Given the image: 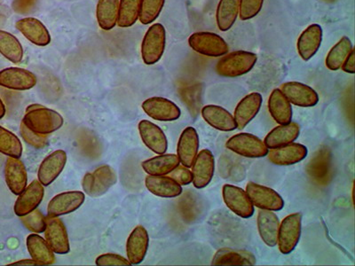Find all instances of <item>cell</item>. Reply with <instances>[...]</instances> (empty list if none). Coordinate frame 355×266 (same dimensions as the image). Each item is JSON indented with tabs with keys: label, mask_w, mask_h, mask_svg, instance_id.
Listing matches in <instances>:
<instances>
[{
	"label": "cell",
	"mask_w": 355,
	"mask_h": 266,
	"mask_svg": "<svg viewBox=\"0 0 355 266\" xmlns=\"http://www.w3.org/2000/svg\"><path fill=\"white\" fill-rule=\"evenodd\" d=\"M21 123L37 134L47 136L61 129L64 119L57 111L40 105L27 110Z\"/></svg>",
	"instance_id": "cell-1"
},
{
	"label": "cell",
	"mask_w": 355,
	"mask_h": 266,
	"mask_svg": "<svg viewBox=\"0 0 355 266\" xmlns=\"http://www.w3.org/2000/svg\"><path fill=\"white\" fill-rule=\"evenodd\" d=\"M258 56L247 51H236L222 56L216 66V72L224 78H239L254 68Z\"/></svg>",
	"instance_id": "cell-2"
},
{
	"label": "cell",
	"mask_w": 355,
	"mask_h": 266,
	"mask_svg": "<svg viewBox=\"0 0 355 266\" xmlns=\"http://www.w3.org/2000/svg\"><path fill=\"white\" fill-rule=\"evenodd\" d=\"M166 31L161 24L148 28L141 43V57L146 65H154L160 61L166 49Z\"/></svg>",
	"instance_id": "cell-3"
},
{
	"label": "cell",
	"mask_w": 355,
	"mask_h": 266,
	"mask_svg": "<svg viewBox=\"0 0 355 266\" xmlns=\"http://www.w3.org/2000/svg\"><path fill=\"white\" fill-rule=\"evenodd\" d=\"M302 231V215L297 212L288 215L279 227L277 245L282 254L288 255L300 242Z\"/></svg>",
	"instance_id": "cell-4"
},
{
	"label": "cell",
	"mask_w": 355,
	"mask_h": 266,
	"mask_svg": "<svg viewBox=\"0 0 355 266\" xmlns=\"http://www.w3.org/2000/svg\"><path fill=\"white\" fill-rule=\"evenodd\" d=\"M226 148L234 154L246 158L265 157L269 151L264 141L246 132L239 133L227 139Z\"/></svg>",
	"instance_id": "cell-5"
},
{
	"label": "cell",
	"mask_w": 355,
	"mask_h": 266,
	"mask_svg": "<svg viewBox=\"0 0 355 266\" xmlns=\"http://www.w3.org/2000/svg\"><path fill=\"white\" fill-rule=\"evenodd\" d=\"M116 174L113 168L103 166L94 172L85 174L82 186L85 194L91 197H99L105 195L116 183Z\"/></svg>",
	"instance_id": "cell-6"
},
{
	"label": "cell",
	"mask_w": 355,
	"mask_h": 266,
	"mask_svg": "<svg viewBox=\"0 0 355 266\" xmlns=\"http://www.w3.org/2000/svg\"><path fill=\"white\" fill-rule=\"evenodd\" d=\"M189 46L199 55L222 57L230 51L227 43L220 36L212 33H193L189 39Z\"/></svg>",
	"instance_id": "cell-7"
},
{
	"label": "cell",
	"mask_w": 355,
	"mask_h": 266,
	"mask_svg": "<svg viewBox=\"0 0 355 266\" xmlns=\"http://www.w3.org/2000/svg\"><path fill=\"white\" fill-rule=\"evenodd\" d=\"M250 202L259 210L280 211L284 208L283 197L274 189L254 182L247 184L246 190Z\"/></svg>",
	"instance_id": "cell-8"
},
{
	"label": "cell",
	"mask_w": 355,
	"mask_h": 266,
	"mask_svg": "<svg viewBox=\"0 0 355 266\" xmlns=\"http://www.w3.org/2000/svg\"><path fill=\"white\" fill-rule=\"evenodd\" d=\"M222 197L227 207L236 216L250 218L254 215V206L250 202L245 190L239 186L226 184L222 188Z\"/></svg>",
	"instance_id": "cell-9"
},
{
	"label": "cell",
	"mask_w": 355,
	"mask_h": 266,
	"mask_svg": "<svg viewBox=\"0 0 355 266\" xmlns=\"http://www.w3.org/2000/svg\"><path fill=\"white\" fill-rule=\"evenodd\" d=\"M46 220L44 240L55 254H68L71 251V244L64 223L59 218L47 216Z\"/></svg>",
	"instance_id": "cell-10"
},
{
	"label": "cell",
	"mask_w": 355,
	"mask_h": 266,
	"mask_svg": "<svg viewBox=\"0 0 355 266\" xmlns=\"http://www.w3.org/2000/svg\"><path fill=\"white\" fill-rule=\"evenodd\" d=\"M142 109L150 118L160 122L176 121L182 111L172 100L163 97H152L142 103Z\"/></svg>",
	"instance_id": "cell-11"
},
{
	"label": "cell",
	"mask_w": 355,
	"mask_h": 266,
	"mask_svg": "<svg viewBox=\"0 0 355 266\" xmlns=\"http://www.w3.org/2000/svg\"><path fill=\"white\" fill-rule=\"evenodd\" d=\"M36 75L27 69L10 66L0 71V87L15 91H28L36 87Z\"/></svg>",
	"instance_id": "cell-12"
},
{
	"label": "cell",
	"mask_w": 355,
	"mask_h": 266,
	"mask_svg": "<svg viewBox=\"0 0 355 266\" xmlns=\"http://www.w3.org/2000/svg\"><path fill=\"white\" fill-rule=\"evenodd\" d=\"M85 195L80 191L63 192L49 202L47 213L49 217L59 218L72 213L83 205Z\"/></svg>",
	"instance_id": "cell-13"
},
{
	"label": "cell",
	"mask_w": 355,
	"mask_h": 266,
	"mask_svg": "<svg viewBox=\"0 0 355 266\" xmlns=\"http://www.w3.org/2000/svg\"><path fill=\"white\" fill-rule=\"evenodd\" d=\"M280 90L291 104L300 107H315L319 103V95L312 87L300 82H287Z\"/></svg>",
	"instance_id": "cell-14"
},
{
	"label": "cell",
	"mask_w": 355,
	"mask_h": 266,
	"mask_svg": "<svg viewBox=\"0 0 355 266\" xmlns=\"http://www.w3.org/2000/svg\"><path fill=\"white\" fill-rule=\"evenodd\" d=\"M215 160L211 150H202L196 155L192 166V183L196 188L202 189L211 183L214 176Z\"/></svg>",
	"instance_id": "cell-15"
},
{
	"label": "cell",
	"mask_w": 355,
	"mask_h": 266,
	"mask_svg": "<svg viewBox=\"0 0 355 266\" xmlns=\"http://www.w3.org/2000/svg\"><path fill=\"white\" fill-rule=\"evenodd\" d=\"M44 195V188L42 184L37 179L33 180L18 195L14 207L15 215L19 218H21L36 210L41 202H42Z\"/></svg>",
	"instance_id": "cell-16"
},
{
	"label": "cell",
	"mask_w": 355,
	"mask_h": 266,
	"mask_svg": "<svg viewBox=\"0 0 355 266\" xmlns=\"http://www.w3.org/2000/svg\"><path fill=\"white\" fill-rule=\"evenodd\" d=\"M67 154L64 150H59L47 155L40 163L37 172V180L44 186H49L55 182L61 175L67 163Z\"/></svg>",
	"instance_id": "cell-17"
},
{
	"label": "cell",
	"mask_w": 355,
	"mask_h": 266,
	"mask_svg": "<svg viewBox=\"0 0 355 266\" xmlns=\"http://www.w3.org/2000/svg\"><path fill=\"white\" fill-rule=\"evenodd\" d=\"M150 236L145 227L139 226L132 230L126 242V256L132 265H141L147 256Z\"/></svg>",
	"instance_id": "cell-18"
},
{
	"label": "cell",
	"mask_w": 355,
	"mask_h": 266,
	"mask_svg": "<svg viewBox=\"0 0 355 266\" xmlns=\"http://www.w3.org/2000/svg\"><path fill=\"white\" fill-rule=\"evenodd\" d=\"M138 129L141 141L148 150L157 154L166 153L168 139L159 126L148 120H142L139 123Z\"/></svg>",
	"instance_id": "cell-19"
},
{
	"label": "cell",
	"mask_w": 355,
	"mask_h": 266,
	"mask_svg": "<svg viewBox=\"0 0 355 266\" xmlns=\"http://www.w3.org/2000/svg\"><path fill=\"white\" fill-rule=\"evenodd\" d=\"M309 150L306 145L300 143H290L284 147L274 148L268 151V160L275 166H294L306 159Z\"/></svg>",
	"instance_id": "cell-20"
},
{
	"label": "cell",
	"mask_w": 355,
	"mask_h": 266,
	"mask_svg": "<svg viewBox=\"0 0 355 266\" xmlns=\"http://www.w3.org/2000/svg\"><path fill=\"white\" fill-rule=\"evenodd\" d=\"M199 136L194 127H187L177 145V157L182 166L191 168L199 151Z\"/></svg>",
	"instance_id": "cell-21"
},
{
	"label": "cell",
	"mask_w": 355,
	"mask_h": 266,
	"mask_svg": "<svg viewBox=\"0 0 355 266\" xmlns=\"http://www.w3.org/2000/svg\"><path fill=\"white\" fill-rule=\"evenodd\" d=\"M262 101V95L259 93L250 94L239 101L233 116L237 129L245 128L255 118L261 110Z\"/></svg>",
	"instance_id": "cell-22"
},
{
	"label": "cell",
	"mask_w": 355,
	"mask_h": 266,
	"mask_svg": "<svg viewBox=\"0 0 355 266\" xmlns=\"http://www.w3.org/2000/svg\"><path fill=\"white\" fill-rule=\"evenodd\" d=\"M5 179L8 188L19 195L28 186V174L24 163L18 158L8 157L5 164Z\"/></svg>",
	"instance_id": "cell-23"
},
{
	"label": "cell",
	"mask_w": 355,
	"mask_h": 266,
	"mask_svg": "<svg viewBox=\"0 0 355 266\" xmlns=\"http://www.w3.org/2000/svg\"><path fill=\"white\" fill-rule=\"evenodd\" d=\"M15 27L31 43L37 46H46L51 43L49 31L39 19H21L17 21Z\"/></svg>",
	"instance_id": "cell-24"
},
{
	"label": "cell",
	"mask_w": 355,
	"mask_h": 266,
	"mask_svg": "<svg viewBox=\"0 0 355 266\" xmlns=\"http://www.w3.org/2000/svg\"><path fill=\"white\" fill-rule=\"evenodd\" d=\"M322 42V28L319 24H312L300 34L297 49L301 59L309 61L318 52Z\"/></svg>",
	"instance_id": "cell-25"
},
{
	"label": "cell",
	"mask_w": 355,
	"mask_h": 266,
	"mask_svg": "<svg viewBox=\"0 0 355 266\" xmlns=\"http://www.w3.org/2000/svg\"><path fill=\"white\" fill-rule=\"evenodd\" d=\"M146 188L152 195L161 198H175L182 194V186L171 177L148 175Z\"/></svg>",
	"instance_id": "cell-26"
},
{
	"label": "cell",
	"mask_w": 355,
	"mask_h": 266,
	"mask_svg": "<svg viewBox=\"0 0 355 266\" xmlns=\"http://www.w3.org/2000/svg\"><path fill=\"white\" fill-rule=\"evenodd\" d=\"M201 114L205 121L218 131L233 132L237 129L234 116L224 107L207 105L202 107Z\"/></svg>",
	"instance_id": "cell-27"
},
{
	"label": "cell",
	"mask_w": 355,
	"mask_h": 266,
	"mask_svg": "<svg viewBox=\"0 0 355 266\" xmlns=\"http://www.w3.org/2000/svg\"><path fill=\"white\" fill-rule=\"evenodd\" d=\"M257 224L259 236L266 246L274 248L277 245V237L280 221L274 211L261 210L259 211Z\"/></svg>",
	"instance_id": "cell-28"
},
{
	"label": "cell",
	"mask_w": 355,
	"mask_h": 266,
	"mask_svg": "<svg viewBox=\"0 0 355 266\" xmlns=\"http://www.w3.org/2000/svg\"><path fill=\"white\" fill-rule=\"evenodd\" d=\"M300 133V125L291 122L287 125H279L268 132L264 139V143L268 150L284 147L285 145L293 143Z\"/></svg>",
	"instance_id": "cell-29"
},
{
	"label": "cell",
	"mask_w": 355,
	"mask_h": 266,
	"mask_svg": "<svg viewBox=\"0 0 355 266\" xmlns=\"http://www.w3.org/2000/svg\"><path fill=\"white\" fill-rule=\"evenodd\" d=\"M268 110L279 125H287L293 121V107L280 89L272 90L269 96Z\"/></svg>",
	"instance_id": "cell-30"
},
{
	"label": "cell",
	"mask_w": 355,
	"mask_h": 266,
	"mask_svg": "<svg viewBox=\"0 0 355 266\" xmlns=\"http://www.w3.org/2000/svg\"><path fill=\"white\" fill-rule=\"evenodd\" d=\"M26 247L31 258L39 263L40 265L55 264V252L40 234L33 233L30 234L26 239Z\"/></svg>",
	"instance_id": "cell-31"
},
{
	"label": "cell",
	"mask_w": 355,
	"mask_h": 266,
	"mask_svg": "<svg viewBox=\"0 0 355 266\" xmlns=\"http://www.w3.org/2000/svg\"><path fill=\"white\" fill-rule=\"evenodd\" d=\"M180 164L177 154H162L144 161L141 167L148 175L166 176Z\"/></svg>",
	"instance_id": "cell-32"
},
{
	"label": "cell",
	"mask_w": 355,
	"mask_h": 266,
	"mask_svg": "<svg viewBox=\"0 0 355 266\" xmlns=\"http://www.w3.org/2000/svg\"><path fill=\"white\" fill-rule=\"evenodd\" d=\"M256 262L254 255L247 250L223 248L215 253L211 265H254Z\"/></svg>",
	"instance_id": "cell-33"
},
{
	"label": "cell",
	"mask_w": 355,
	"mask_h": 266,
	"mask_svg": "<svg viewBox=\"0 0 355 266\" xmlns=\"http://www.w3.org/2000/svg\"><path fill=\"white\" fill-rule=\"evenodd\" d=\"M119 0H99L96 6L98 24L103 30L116 27L119 17Z\"/></svg>",
	"instance_id": "cell-34"
},
{
	"label": "cell",
	"mask_w": 355,
	"mask_h": 266,
	"mask_svg": "<svg viewBox=\"0 0 355 266\" xmlns=\"http://www.w3.org/2000/svg\"><path fill=\"white\" fill-rule=\"evenodd\" d=\"M240 0H220L217 6L216 21L221 31L230 30L239 15Z\"/></svg>",
	"instance_id": "cell-35"
},
{
	"label": "cell",
	"mask_w": 355,
	"mask_h": 266,
	"mask_svg": "<svg viewBox=\"0 0 355 266\" xmlns=\"http://www.w3.org/2000/svg\"><path fill=\"white\" fill-rule=\"evenodd\" d=\"M0 53L12 63H20L24 59V47L14 35L0 30Z\"/></svg>",
	"instance_id": "cell-36"
},
{
	"label": "cell",
	"mask_w": 355,
	"mask_h": 266,
	"mask_svg": "<svg viewBox=\"0 0 355 266\" xmlns=\"http://www.w3.org/2000/svg\"><path fill=\"white\" fill-rule=\"evenodd\" d=\"M353 44L349 37H343L332 47L326 57V66L331 71H337L341 69L342 64L353 50Z\"/></svg>",
	"instance_id": "cell-37"
},
{
	"label": "cell",
	"mask_w": 355,
	"mask_h": 266,
	"mask_svg": "<svg viewBox=\"0 0 355 266\" xmlns=\"http://www.w3.org/2000/svg\"><path fill=\"white\" fill-rule=\"evenodd\" d=\"M141 0H119L117 25L120 28H130L136 24L139 17Z\"/></svg>",
	"instance_id": "cell-38"
},
{
	"label": "cell",
	"mask_w": 355,
	"mask_h": 266,
	"mask_svg": "<svg viewBox=\"0 0 355 266\" xmlns=\"http://www.w3.org/2000/svg\"><path fill=\"white\" fill-rule=\"evenodd\" d=\"M22 150L20 139L14 132L0 126V153L20 159Z\"/></svg>",
	"instance_id": "cell-39"
},
{
	"label": "cell",
	"mask_w": 355,
	"mask_h": 266,
	"mask_svg": "<svg viewBox=\"0 0 355 266\" xmlns=\"http://www.w3.org/2000/svg\"><path fill=\"white\" fill-rule=\"evenodd\" d=\"M166 0H141L139 21L148 25L157 20L163 10Z\"/></svg>",
	"instance_id": "cell-40"
},
{
	"label": "cell",
	"mask_w": 355,
	"mask_h": 266,
	"mask_svg": "<svg viewBox=\"0 0 355 266\" xmlns=\"http://www.w3.org/2000/svg\"><path fill=\"white\" fill-rule=\"evenodd\" d=\"M329 157L327 150H322L316 155L315 159L310 163L309 172L313 179L319 182L326 181L329 177Z\"/></svg>",
	"instance_id": "cell-41"
},
{
	"label": "cell",
	"mask_w": 355,
	"mask_h": 266,
	"mask_svg": "<svg viewBox=\"0 0 355 266\" xmlns=\"http://www.w3.org/2000/svg\"><path fill=\"white\" fill-rule=\"evenodd\" d=\"M46 217L40 210H34L31 213L21 218L24 226L27 228L30 232L33 233H44L46 226Z\"/></svg>",
	"instance_id": "cell-42"
},
{
	"label": "cell",
	"mask_w": 355,
	"mask_h": 266,
	"mask_svg": "<svg viewBox=\"0 0 355 266\" xmlns=\"http://www.w3.org/2000/svg\"><path fill=\"white\" fill-rule=\"evenodd\" d=\"M264 0H240L239 17L242 21H248L261 12Z\"/></svg>",
	"instance_id": "cell-43"
},
{
	"label": "cell",
	"mask_w": 355,
	"mask_h": 266,
	"mask_svg": "<svg viewBox=\"0 0 355 266\" xmlns=\"http://www.w3.org/2000/svg\"><path fill=\"white\" fill-rule=\"evenodd\" d=\"M20 132L24 141L28 145H31V147L37 148V150H41V148L46 147L47 144L46 136L37 134V133L28 129L22 123H21Z\"/></svg>",
	"instance_id": "cell-44"
},
{
	"label": "cell",
	"mask_w": 355,
	"mask_h": 266,
	"mask_svg": "<svg viewBox=\"0 0 355 266\" xmlns=\"http://www.w3.org/2000/svg\"><path fill=\"white\" fill-rule=\"evenodd\" d=\"M95 265L98 266H129L132 265L130 264L128 258H123V256L113 254V253H107V254H103L96 258L95 260Z\"/></svg>",
	"instance_id": "cell-45"
},
{
	"label": "cell",
	"mask_w": 355,
	"mask_h": 266,
	"mask_svg": "<svg viewBox=\"0 0 355 266\" xmlns=\"http://www.w3.org/2000/svg\"><path fill=\"white\" fill-rule=\"evenodd\" d=\"M171 174V177L179 183L180 186H188L192 183L193 176L192 172L189 168L185 166H178L173 170Z\"/></svg>",
	"instance_id": "cell-46"
},
{
	"label": "cell",
	"mask_w": 355,
	"mask_h": 266,
	"mask_svg": "<svg viewBox=\"0 0 355 266\" xmlns=\"http://www.w3.org/2000/svg\"><path fill=\"white\" fill-rule=\"evenodd\" d=\"M37 0H14L12 2V8L18 14L26 15L33 11L36 6Z\"/></svg>",
	"instance_id": "cell-47"
},
{
	"label": "cell",
	"mask_w": 355,
	"mask_h": 266,
	"mask_svg": "<svg viewBox=\"0 0 355 266\" xmlns=\"http://www.w3.org/2000/svg\"><path fill=\"white\" fill-rule=\"evenodd\" d=\"M354 59H355V52L354 50H352L349 55L347 57V59L345 60L343 64L341 66L342 71L345 73H348V74H354L355 73V66H354Z\"/></svg>",
	"instance_id": "cell-48"
},
{
	"label": "cell",
	"mask_w": 355,
	"mask_h": 266,
	"mask_svg": "<svg viewBox=\"0 0 355 266\" xmlns=\"http://www.w3.org/2000/svg\"><path fill=\"white\" fill-rule=\"evenodd\" d=\"M15 265H40L39 263L31 259H24V260H20L15 263H12V264L8 265V266H15Z\"/></svg>",
	"instance_id": "cell-49"
},
{
	"label": "cell",
	"mask_w": 355,
	"mask_h": 266,
	"mask_svg": "<svg viewBox=\"0 0 355 266\" xmlns=\"http://www.w3.org/2000/svg\"><path fill=\"white\" fill-rule=\"evenodd\" d=\"M6 115V106L1 98H0V119H2Z\"/></svg>",
	"instance_id": "cell-50"
}]
</instances>
